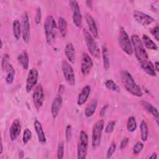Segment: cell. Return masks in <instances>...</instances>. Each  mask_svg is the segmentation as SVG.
Returning <instances> with one entry per match:
<instances>
[{
	"label": "cell",
	"mask_w": 159,
	"mask_h": 159,
	"mask_svg": "<svg viewBox=\"0 0 159 159\" xmlns=\"http://www.w3.org/2000/svg\"><path fill=\"white\" fill-rule=\"evenodd\" d=\"M120 78L125 89L129 93L137 97L142 96L143 93L140 87L136 83L132 76L129 71L126 70L121 71Z\"/></svg>",
	"instance_id": "1"
},
{
	"label": "cell",
	"mask_w": 159,
	"mask_h": 159,
	"mask_svg": "<svg viewBox=\"0 0 159 159\" xmlns=\"http://www.w3.org/2000/svg\"><path fill=\"white\" fill-rule=\"evenodd\" d=\"M130 40L132 44L133 50H134L135 56L140 64L146 62L148 60V56L142 40L137 34H133L131 36Z\"/></svg>",
	"instance_id": "2"
},
{
	"label": "cell",
	"mask_w": 159,
	"mask_h": 159,
	"mask_svg": "<svg viewBox=\"0 0 159 159\" xmlns=\"http://www.w3.org/2000/svg\"><path fill=\"white\" fill-rule=\"evenodd\" d=\"M44 30L47 43L49 45H53L57 37V25L52 16H48L46 17L44 22Z\"/></svg>",
	"instance_id": "3"
},
{
	"label": "cell",
	"mask_w": 159,
	"mask_h": 159,
	"mask_svg": "<svg viewBox=\"0 0 159 159\" xmlns=\"http://www.w3.org/2000/svg\"><path fill=\"white\" fill-rule=\"evenodd\" d=\"M118 40L122 51L128 55H132L134 52L132 44L127 33L122 27L119 29Z\"/></svg>",
	"instance_id": "4"
},
{
	"label": "cell",
	"mask_w": 159,
	"mask_h": 159,
	"mask_svg": "<svg viewBox=\"0 0 159 159\" xmlns=\"http://www.w3.org/2000/svg\"><path fill=\"white\" fill-rule=\"evenodd\" d=\"M104 121L103 119H100L96 121L93 127L92 130V147L93 149L98 148L101 141L102 133L104 129Z\"/></svg>",
	"instance_id": "5"
},
{
	"label": "cell",
	"mask_w": 159,
	"mask_h": 159,
	"mask_svg": "<svg viewBox=\"0 0 159 159\" xmlns=\"http://www.w3.org/2000/svg\"><path fill=\"white\" fill-rule=\"evenodd\" d=\"M88 146V136L86 132L81 130L80 133L79 140L77 144V158L78 159L86 158Z\"/></svg>",
	"instance_id": "6"
},
{
	"label": "cell",
	"mask_w": 159,
	"mask_h": 159,
	"mask_svg": "<svg viewBox=\"0 0 159 159\" xmlns=\"http://www.w3.org/2000/svg\"><path fill=\"white\" fill-rule=\"evenodd\" d=\"M83 33H84V40L89 53L94 57L96 58H99L100 57V50L94 37L86 29H84Z\"/></svg>",
	"instance_id": "7"
},
{
	"label": "cell",
	"mask_w": 159,
	"mask_h": 159,
	"mask_svg": "<svg viewBox=\"0 0 159 159\" xmlns=\"http://www.w3.org/2000/svg\"><path fill=\"white\" fill-rule=\"evenodd\" d=\"M61 70L63 76L70 86L75 85V75L71 65L66 61L63 60L61 63Z\"/></svg>",
	"instance_id": "8"
},
{
	"label": "cell",
	"mask_w": 159,
	"mask_h": 159,
	"mask_svg": "<svg viewBox=\"0 0 159 159\" xmlns=\"http://www.w3.org/2000/svg\"><path fill=\"white\" fill-rule=\"evenodd\" d=\"M21 32L22 40L24 42L28 43L30 40V25L29 16L27 12H24L21 18Z\"/></svg>",
	"instance_id": "9"
},
{
	"label": "cell",
	"mask_w": 159,
	"mask_h": 159,
	"mask_svg": "<svg viewBox=\"0 0 159 159\" xmlns=\"http://www.w3.org/2000/svg\"><path fill=\"white\" fill-rule=\"evenodd\" d=\"M69 4L72 12L73 22L76 27L81 28L82 25V16L80 6L76 1H70Z\"/></svg>",
	"instance_id": "10"
},
{
	"label": "cell",
	"mask_w": 159,
	"mask_h": 159,
	"mask_svg": "<svg viewBox=\"0 0 159 159\" xmlns=\"http://www.w3.org/2000/svg\"><path fill=\"white\" fill-rule=\"evenodd\" d=\"M45 94L43 88L40 84L36 86L32 94V101L35 109L38 111L43 106Z\"/></svg>",
	"instance_id": "11"
},
{
	"label": "cell",
	"mask_w": 159,
	"mask_h": 159,
	"mask_svg": "<svg viewBox=\"0 0 159 159\" xmlns=\"http://www.w3.org/2000/svg\"><path fill=\"white\" fill-rule=\"evenodd\" d=\"M39 78V72L36 68H31L28 73L26 79L25 89L27 93H30L36 86Z\"/></svg>",
	"instance_id": "12"
},
{
	"label": "cell",
	"mask_w": 159,
	"mask_h": 159,
	"mask_svg": "<svg viewBox=\"0 0 159 159\" xmlns=\"http://www.w3.org/2000/svg\"><path fill=\"white\" fill-rule=\"evenodd\" d=\"M133 16L135 20L143 26H147L155 21V19L150 15L137 10L134 11Z\"/></svg>",
	"instance_id": "13"
},
{
	"label": "cell",
	"mask_w": 159,
	"mask_h": 159,
	"mask_svg": "<svg viewBox=\"0 0 159 159\" xmlns=\"http://www.w3.org/2000/svg\"><path fill=\"white\" fill-rule=\"evenodd\" d=\"M93 66V62L90 56L85 52L82 54L81 61V72L83 75L86 76L89 73Z\"/></svg>",
	"instance_id": "14"
},
{
	"label": "cell",
	"mask_w": 159,
	"mask_h": 159,
	"mask_svg": "<svg viewBox=\"0 0 159 159\" xmlns=\"http://www.w3.org/2000/svg\"><path fill=\"white\" fill-rule=\"evenodd\" d=\"M62 104H63L62 97L61 94H58L55 96V98L53 99L51 105V114L53 119H55L57 117L61 108Z\"/></svg>",
	"instance_id": "15"
},
{
	"label": "cell",
	"mask_w": 159,
	"mask_h": 159,
	"mask_svg": "<svg viewBox=\"0 0 159 159\" xmlns=\"http://www.w3.org/2000/svg\"><path fill=\"white\" fill-rule=\"evenodd\" d=\"M21 130V125L18 119H15L12 122L9 129V136L12 141L16 140L19 137Z\"/></svg>",
	"instance_id": "16"
},
{
	"label": "cell",
	"mask_w": 159,
	"mask_h": 159,
	"mask_svg": "<svg viewBox=\"0 0 159 159\" xmlns=\"http://www.w3.org/2000/svg\"><path fill=\"white\" fill-rule=\"evenodd\" d=\"M85 19H86V23L88 24V29H89L91 35H93V37L94 38H96V39L98 38V35H99L98 30L96 24L95 20L93 19V17L91 15L86 14L85 16Z\"/></svg>",
	"instance_id": "17"
},
{
	"label": "cell",
	"mask_w": 159,
	"mask_h": 159,
	"mask_svg": "<svg viewBox=\"0 0 159 159\" xmlns=\"http://www.w3.org/2000/svg\"><path fill=\"white\" fill-rule=\"evenodd\" d=\"M34 126L37 134L39 142L42 145L45 144L47 142V139H46L45 133L43 132L41 123L39 120H35L34 124Z\"/></svg>",
	"instance_id": "18"
},
{
	"label": "cell",
	"mask_w": 159,
	"mask_h": 159,
	"mask_svg": "<svg viewBox=\"0 0 159 159\" xmlns=\"http://www.w3.org/2000/svg\"><path fill=\"white\" fill-rule=\"evenodd\" d=\"M90 93H91V87L89 85H86L85 86H84L78 94V99H77L78 105L81 106L84 104L86 102L87 99H88Z\"/></svg>",
	"instance_id": "19"
},
{
	"label": "cell",
	"mask_w": 159,
	"mask_h": 159,
	"mask_svg": "<svg viewBox=\"0 0 159 159\" xmlns=\"http://www.w3.org/2000/svg\"><path fill=\"white\" fill-rule=\"evenodd\" d=\"M140 104L145 111L150 113L155 119L157 123L158 124V111L157 107L146 101H141Z\"/></svg>",
	"instance_id": "20"
},
{
	"label": "cell",
	"mask_w": 159,
	"mask_h": 159,
	"mask_svg": "<svg viewBox=\"0 0 159 159\" xmlns=\"http://www.w3.org/2000/svg\"><path fill=\"white\" fill-rule=\"evenodd\" d=\"M65 54L67 59L71 63H74L75 61V48L72 43H68L65 47Z\"/></svg>",
	"instance_id": "21"
},
{
	"label": "cell",
	"mask_w": 159,
	"mask_h": 159,
	"mask_svg": "<svg viewBox=\"0 0 159 159\" xmlns=\"http://www.w3.org/2000/svg\"><path fill=\"white\" fill-rule=\"evenodd\" d=\"M98 106V101L95 99H92L87 105L84 109V115L87 117H91L95 112Z\"/></svg>",
	"instance_id": "22"
},
{
	"label": "cell",
	"mask_w": 159,
	"mask_h": 159,
	"mask_svg": "<svg viewBox=\"0 0 159 159\" xmlns=\"http://www.w3.org/2000/svg\"><path fill=\"white\" fill-rule=\"evenodd\" d=\"M142 70L148 75L152 76H157V71H155L154 65L149 60L147 61L146 62L140 64Z\"/></svg>",
	"instance_id": "23"
},
{
	"label": "cell",
	"mask_w": 159,
	"mask_h": 159,
	"mask_svg": "<svg viewBox=\"0 0 159 159\" xmlns=\"http://www.w3.org/2000/svg\"><path fill=\"white\" fill-rule=\"evenodd\" d=\"M7 73V75L6 77V81L7 84H11L13 83L14 80V76L16 74V71L14 67L12 66L11 63H9L4 70Z\"/></svg>",
	"instance_id": "24"
},
{
	"label": "cell",
	"mask_w": 159,
	"mask_h": 159,
	"mask_svg": "<svg viewBox=\"0 0 159 159\" xmlns=\"http://www.w3.org/2000/svg\"><path fill=\"white\" fill-rule=\"evenodd\" d=\"M17 61L19 64L22 65L24 69L27 70L29 65V55L25 51H22L17 57Z\"/></svg>",
	"instance_id": "25"
},
{
	"label": "cell",
	"mask_w": 159,
	"mask_h": 159,
	"mask_svg": "<svg viewBox=\"0 0 159 159\" xmlns=\"http://www.w3.org/2000/svg\"><path fill=\"white\" fill-rule=\"evenodd\" d=\"M142 43L143 46L146 47L149 50H157L158 47L155 43L146 34H143L142 37Z\"/></svg>",
	"instance_id": "26"
},
{
	"label": "cell",
	"mask_w": 159,
	"mask_h": 159,
	"mask_svg": "<svg viewBox=\"0 0 159 159\" xmlns=\"http://www.w3.org/2000/svg\"><path fill=\"white\" fill-rule=\"evenodd\" d=\"M102 56L103 59L104 68L106 70H108L110 68V59L107 48L104 44L102 47Z\"/></svg>",
	"instance_id": "27"
},
{
	"label": "cell",
	"mask_w": 159,
	"mask_h": 159,
	"mask_svg": "<svg viewBox=\"0 0 159 159\" xmlns=\"http://www.w3.org/2000/svg\"><path fill=\"white\" fill-rule=\"evenodd\" d=\"M58 27L60 34L62 37H65L67 33V22L62 17H60L58 20Z\"/></svg>",
	"instance_id": "28"
},
{
	"label": "cell",
	"mask_w": 159,
	"mask_h": 159,
	"mask_svg": "<svg viewBox=\"0 0 159 159\" xmlns=\"http://www.w3.org/2000/svg\"><path fill=\"white\" fill-rule=\"evenodd\" d=\"M12 30H13V34L14 37L17 40H19L20 38V36L22 35L21 32V24L20 22L16 19L13 21L12 23Z\"/></svg>",
	"instance_id": "29"
},
{
	"label": "cell",
	"mask_w": 159,
	"mask_h": 159,
	"mask_svg": "<svg viewBox=\"0 0 159 159\" xmlns=\"http://www.w3.org/2000/svg\"><path fill=\"white\" fill-rule=\"evenodd\" d=\"M140 134H141V139L143 142L147 141L148 137V129L146 122L144 120H142L140 125Z\"/></svg>",
	"instance_id": "30"
},
{
	"label": "cell",
	"mask_w": 159,
	"mask_h": 159,
	"mask_svg": "<svg viewBox=\"0 0 159 159\" xmlns=\"http://www.w3.org/2000/svg\"><path fill=\"white\" fill-rule=\"evenodd\" d=\"M105 86L109 90L112 91L114 92L119 93L120 91V89L119 86L112 80H107L105 82Z\"/></svg>",
	"instance_id": "31"
},
{
	"label": "cell",
	"mask_w": 159,
	"mask_h": 159,
	"mask_svg": "<svg viewBox=\"0 0 159 159\" xmlns=\"http://www.w3.org/2000/svg\"><path fill=\"white\" fill-rule=\"evenodd\" d=\"M137 129V122L134 116H130L128 118L127 122V129L130 132H134Z\"/></svg>",
	"instance_id": "32"
},
{
	"label": "cell",
	"mask_w": 159,
	"mask_h": 159,
	"mask_svg": "<svg viewBox=\"0 0 159 159\" xmlns=\"http://www.w3.org/2000/svg\"><path fill=\"white\" fill-rule=\"evenodd\" d=\"M32 132L30 129H25L24 130V132H23V135H22V142L24 144H27L29 141L32 138Z\"/></svg>",
	"instance_id": "33"
},
{
	"label": "cell",
	"mask_w": 159,
	"mask_h": 159,
	"mask_svg": "<svg viewBox=\"0 0 159 159\" xmlns=\"http://www.w3.org/2000/svg\"><path fill=\"white\" fill-rule=\"evenodd\" d=\"M57 158L58 159H62L64 156V144L62 142L58 143L57 152Z\"/></svg>",
	"instance_id": "34"
},
{
	"label": "cell",
	"mask_w": 159,
	"mask_h": 159,
	"mask_svg": "<svg viewBox=\"0 0 159 159\" xmlns=\"http://www.w3.org/2000/svg\"><path fill=\"white\" fill-rule=\"evenodd\" d=\"M143 143L141 142H137L135 145L134 146L133 148H132V152L135 155H137L139 153H140V152L142 150L143 148Z\"/></svg>",
	"instance_id": "35"
},
{
	"label": "cell",
	"mask_w": 159,
	"mask_h": 159,
	"mask_svg": "<svg viewBox=\"0 0 159 159\" xmlns=\"http://www.w3.org/2000/svg\"><path fill=\"white\" fill-rule=\"evenodd\" d=\"M41 19H42V11H41V8L39 6V7H37V8L36 9L35 15V17H34L35 23L37 25H38L40 22Z\"/></svg>",
	"instance_id": "36"
},
{
	"label": "cell",
	"mask_w": 159,
	"mask_h": 159,
	"mask_svg": "<svg viewBox=\"0 0 159 159\" xmlns=\"http://www.w3.org/2000/svg\"><path fill=\"white\" fill-rule=\"evenodd\" d=\"M116 149V145L115 143H112L111 144V145L109 146V147L108 148V150L107 151V153H106V158H111L113 153L115 152Z\"/></svg>",
	"instance_id": "37"
},
{
	"label": "cell",
	"mask_w": 159,
	"mask_h": 159,
	"mask_svg": "<svg viewBox=\"0 0 159 159\" xmlns=\"http://www.w3.org/2000/svg\"><path fill=\"white\" fill-rule=\"evenodd\" d=\"M72 136V127L71 125H68L65 129V137L67 142H69Z\"/></svg>",
	"instance_id": "38"
},
{
	"label": "cell",
	"mask_w": 159,
	"mask_h": 159,
	"mask_svg": "<svg viewBox=\"0 0 159 159\" xmlns=\"http://www.w3.org/2000/svg\"><path fill=\"white\" fill-rule=\"evenodd\" d=\"M9 55L7 53H4L2 58V61H1V66L2 70L4 71L5 68L6 66L9 63Z\"/></svg>",
	"instance_id": "39"
},
{
	"label": "cell",
	"mask_w": 159,
	"mask_h": 159,
	"mask_svg": "<svg viewBox=\"0 0 159 159\" xmlns=\"http://www.w3.org/2000/svg\"><path fill=\"white\" fill-rule=\"evenodd\" d=\"M115 125H116V122L114 120L110 121L106 127L105 132L106 134H111L114 130V128L115 127Z\"/></svg>",
	"instance_id": "40"
},
{
	"label": "cell",
	"mask_w": 159,
	"mask_h": 159,
	"mask_svg": "<svg viewBox=\"0 0 159 159\" xmlns=\"http://www.w3.org/2000/svg\"><path fill=\"white\" fill-rule=\"evenodd\" d=\"M158 25H156L154 27H153L152 29H150V32L152 34V35L154 37V38L155 39V40L157 41H158L159 39H158V35H159V32H158Z\"/></svg>",
	"instance_id": "41"
},
{
	"label": "cell",
	"mask_w": 159,
	"mask_h": 159,
	"mask_svg": "<svg viewBox=\"0 0 159 159\" xmlns=\"http://www.w3.org/2000/svg\"><path fill=\"white\" fill-rule=\"evenodd\" d=\"M129 139L128 137H125V138H124V139L121 140V142H120V149H124V148H125L126 147V146L127 145V144H128V143H129Z\"/></svg>",
	"instance_id": "42"
},
{
	"label": "cell",
	"mask_w": 159,
	"mask_h": 159,
	"mask_svg": "<svg viewBox=\"0 0 159 159\" xmlns=\"http://www.w3.org/2000/svg\"><path fill=\"white\" fill-rule=\"evenodd\" d=\"M107 107H108V105H105L100 110V112H99V114L101 116H104L106 114V112L107 109Z\"/></svg>",
	"instance_id": "43"
},
{
	"label": "cell",
	"mask_w": 159,
	"mask_h": 159,
	"mask_svg": "<svg viewBox=\"0 0 159 159\" xmlns=\"http://www.w3.org/2000/svg\"><path fill=\"white\" fill-rule=\"evenodd\" d=\"M86 6L90 9H93V1H86Z\"/></svg>",
	"instance_id": "44"
},
{
	"label": "cell",
	"mask_w": 159,
	"mask_h": 159,
	"mask_svg": "<svg viewBox=\"0 0 159 159\" xmlns=\"http://www.w3.org/2000/svg\"><path fill=\"white\" fill-rule=\"evenodd\" d=\"M65 91V86L63 84H60L58 88V94H61Z\"/></svg>",
	"instance_id": "45"
},
{
	"label": "cell",
	"mask_w": 159,
	"mask_h": 159,
	"mask_svg": "<svg viewBox=\"0 0 159 159\" xmlns=\"http://www.w3.org/2000/svg\"><path fill=\"white\" fill-rule=\"evenodd\" d=\"M158 65H159V63L158 61H155V64H154V67H155V71L157 72H158L159 71V68H158Z\"/></svg>",
	"instance_id": "46"
},
{
	"label": "cell",
	"mask_w": 159,
	"mask_h": 159,
	"mask_svg": "<svg viewBox=\"0 0 159 159\" xmlns=\"http://www.w3.org/2000/svg\"><path fill=\"white\" fill-rule=\"evenodd\" d=\"M157 158V153H156L155 152V153H153L152 154V155L149 157V158H154V159H155V158Z\"/></svg>",
	"instance_id": "47"
},
{
	"label": "cell",
	"mask_w": 159,
	"mask_h": 159,
	"mask_svg": "<svg viewBox=\"0 0 159 159\" xmlns=\"http://www.w3.org/2000/svg\"><path fill=\"white\" fill-rule=\"evenodd\" d=\"M1 150H0V154L1 155L2 153V152H3V147H2V140H1Z\"/></svg>",
	"instance_id": "48"
}]
</instances>
